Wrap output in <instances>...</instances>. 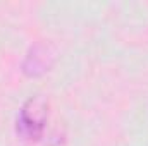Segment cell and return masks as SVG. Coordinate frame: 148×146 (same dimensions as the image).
<instances>
[{
    "label": "cell",
    "instance_id": "obj_1",
    "mask_svg": "<svg viewBox=\"0 0 148 146\" xmlns=\"http://www.w3.org/2000/svg\"><path fill=\"white\" fill-rule=\"evenodd\" d=\"M48 119V105L41 96H31L19 110L17 132L29 141H36L45 131Z\"/></svg>",
    "mask_w": 148,
    "mask_h": 146
},
{
    "label": "cell",
    "instance_id": "obj_2",
    "mask_svg": "<svg viewBox=\"0 0 148 146\" xmlns=\"http://www.w3.org/2000/svg\"><path fill=\"white\" fill-rule=\"evenodd\" d=\"M53 60H55V55H53V50L50 45L35 43L28 50V53L23 60V72L29 77L41 76L47 71H50V67L53 65Z\"/></svg>",
    "mask_w": 148,
    "mask_h": 146
}]
</instances>
